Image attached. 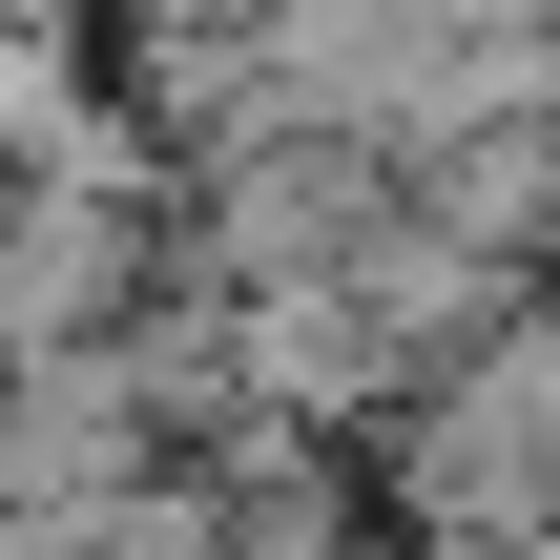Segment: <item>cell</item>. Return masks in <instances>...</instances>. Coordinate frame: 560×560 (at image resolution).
<instances>
[{"label":"cell","instance_id":"1","mask_svg":"<svg viewBox=\"0 0 560 560\" xmlns=\"http://www.w3.org/2000/svg\"><path fill=\"white\" fill-rule=\"evenodd\" d=\"M166 291V145H83V166H21L0 187V353H83Z\"/></svg>","mask_w":560,"mask_h":560},{"label":"cell","instance_id":"2","mask_svg":"<svg viewBox=\"0 0 560 560\" xmlns=\"http://www.w3.org/2000/svg\"><path fill=\"white\" fill-rule=\"evenodd\" d=\"M166 478V416H145V353L125 332H83V353H0V499L21 520H125Z\"/></svg>","mask_w":560,"mask_h":560},{"label":"cell","instance_id":"3","mask_svg":"<svg viewBox=\"0 0 560 560\" xmlns=\"http://www.w3.org/2000/svg\"><path fill=\"white\" fill-rule=\"evenodd\" d=\"M353 312H374V353H395V374H436V353H478V332L520 312V270H499V249H457V229L395 187V208L353 229Z\"/></svg>","mask_w":560,"mask_h":560},{"label":"cell","instance_id":"4","mask_svg":"<svg viewBox=\"0 0 560 560\" xmlns=\"http://www.w3.org/2000/svg\"><path fill=\"white\" fill-rule=\"evenodd\" d=\"M145 104L125 83H83V21H0V187L21 166H83V145H125Z\"/></svg>","mask_w":560,"mask_h":560},{"label":"cell","instance_id":"5","mask_svg":"<svg viewBox=\"0 0 560 560\" xmlns=\"http://www.w3.org/2000/svg\"><path fill=\"white\" fill-rule=\"evenodd\" d=\"M0 21H104V0H0Z\"/></svg>","mask_w":560,"mask_h":560},{"label":"cell","instance_id":"6","mask_svg":"<svg viewBox=\"0 0 560 560\" xmlns=\"http://www.w3.org/2000/svg\"><path fill=\"white\" fill-rule=\"evenodd\" d=\"M540 104H560V42H540Z\"/></svg>","mask_w":560,"mask_h":560}]
</instances>
